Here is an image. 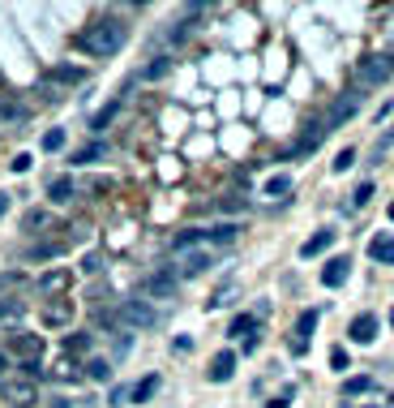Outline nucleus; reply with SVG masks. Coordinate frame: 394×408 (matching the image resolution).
Listing matches in <instances>:
<instances>
[{
	"instance_id": "obj_1",
	"label": "nucleus",
	"mask_w": 394,
	"mask_h": 408,
	"mask_svg": "<svg viewBox=\"0 0 394 408\" xmlns=\"http://www.w3.org/2000/svg\"><path fill=\"white\" fill-rule=\"evenodd\" d=\"M125 39H129V22H121V18H99V22H90L86 30H82V47L90 56H116L121 47H125Z\"/></svg>"
},
{
	"instance_id": "obj_2",
	"label": "nucleus",
	"mask_w": 394,
	"mask_h": 408,
	"mask_svg": "<svg viewBox=\"0 0 394 408\" xmlns=\"http://www.w3.org/2000/svg\"><path fill=\"white\" fill-rule=\"evenodd\" d=\"M390 73H394V56H386V52H373V56H364V61L356 65V90L381 86Z\"/></svg>"
},
{
	"instance_id": "obj_3",
	"label": "nucleus",
	"mask_w": 394,
	"mask_h": 408,
	"mask_svg": "<svg viewBox=\"0 0 394 408\" xmlns=\"http://www.w3.org/2000/svg\"><path fill=\"white\" fill-rule=\"evenodd\" d=\"M121 323L137 327V331H150V327H159V314H154L150 301H121Z\"/></svg>"
},
{
	"instance_id": "obj_4",
	"label": "nucleus",
	"mask_w": 394,
	"mask_h": 408,
	"mask_svg": "<svg viewBox=\"0 0 394 408\" xmlns=\"http://www.w3.org/2000/svg\"><path fill=\"white\" fill-rule=\"evenodd\" d=\"M210 263H214V249H206V245L180 249L176 253V275H202V271H210Z\"/></svg>"
},
{
	"instance_id": "obj_5",
	"label": "nucleus",
	"mask_w": 394,
	"mask_h": 408,
	"mask_svg": "<svg viewBox=\"0 0 394 408\" xmlns=\"http://www.w3.org/2000/svg\"><path fill=\"white\" fill-rule=\"evenodd\" d=\"M356 112H360V90H347L343 99H334V108H330V112L321 116V125H326V133H330V129H339L343 121H352Z\"/></svg>"
},
{
	"instance_id": "obj_6",
	"label": "nucleus",
	"mask_w": 394,
	"mask_h": 408,
	"mask_svg": "<svg viewBox=\"0 0 394 408\" xmlns=\"http://www.w3.org/2000/svg\"><path fill=\"white\" fill-rule=\"evenodd\" d=\"M9 352L18 356L22 366H39V356H43V340H39V335L18 331V335H9Z\"/></svg>"
},
{
	"instance_id": "obj_7",
	"label": "nucleus",
	"mask_w": 394,
	"mask_h": 408,
	"mask_svg": "<svg viewBox=\"0 0 394 408\" xmlns=\"http://www.w3.org/2000/svg\"><path fill=\"white\" fill-rule=\"evenodd\" d=\"M232 374H236V352H232V348L214 352V361H210L206 378H210V383H232Z\"/></svg>"
},
{
	"instance_id": "obj_8",
	"label": "nucleus",
	"mask_w": 394,
	"mask_h": 408,
	"mask_svg": "<svg viewBox=\"0 0 394 408\" xmlns=\"http://www.w3.org/2000/svg\"><path fill=\"white\" fill-rule=\"evenodd\" d=\"M313 327H317V310H304V314L296 318V331H292V352H296V356L309 352V335H313Z\"/></svg>"
},
{
	"instance_id": "obj_9",
	"label": "nucleus",
	"mask_w": 394,
	"mask_h": 408,
	"mask_svg": "<svg viewBox=\"0 0 394 408\" xmlns=\"http://www.w3.org/2000/svg\"><path fill=\"white\" fill-rule=\"evenodd\" d=\"M347 275H352V258H330V263L321 267V284H326V288H343Z\"/></svg>"
},
{
	"instance_id": "obj_10",
	"label": "nucleus",
	"mask_w": 394,
	"mask_h": 408,
	"mask_svg": "<svg viewBox=\"0 0 394 408\" xmlns=\"http://www.w3.org/2000/svg\"><path fill=\"white\" fill-rule=\"evenodd\" d=\"M347 335H352L356 344H373V340H377V318H373V314H360V318H352Z\"/></svg>"
},
{
	"instance_id": "obj_11",
	"label": "nucleus",
	"mask_w": 394,
	"mask_h": 408,
	"mask_svg": "<svg viewBox=\"0 0 394 408\" xmlns=\"http://www.w3.org/2000/svg\"><path fill=\"white\" fill-rule=\"evenodd\" d=\"M0 121H9V125H22V121H30V108L22 104V99H9V95H0Z\"/></svg>"
},
{
	"instance_id": "obj_12",
	"label": "nucleus",
	"mask_w": 394,
	"mask_h": 408,
	"mask_svg": "<svg viewBox=\"0 0 394 408\" xmlns=\"http://www.w3.org/2000/svg\"><path fill=\"white\" fill-rule=\"evenodd\" d=\"M121 112H125V95H116L107 108H99V112H94V121H90V129H94V133H103V129H107L111 121H116Z\"/></svg>"
},
{
	"instance_id": "obj_13",
	"label": "nucleus",
	"mask_w": 394,
	"mask_h": 408,
	"mask_svg": "<svg viewBox=\"0 0 394 408\" xmlns=\"http://www.w3.org/2000/svg\"><path fill=\"white\" fill-rule=\"evenodd\" d=\"M5 395H9L18 408H26V404H35V383H30V378H13V383H5Z\"/></svg>"
},
{
	"instance_id": "obj_14",
	"label": "nucleus",
	"mask_w": 394,
	"mask_h": 408,
	"mask_svg": "<svg viewBox=\"0 0 394 408\" xmlns=\"http://www.w3.org/2000/svg\"><path fill=\"white\" fill-rule=\"evenodd\" d=\"M142 292H146V296H159V301H167V296L176 292V275H150V280L142 284Z\"/></svg>"
},
{
	"instance_id": "obj_15",
	"label": "nucleus",
	"mask_w": 394,
	"mask_h": 408,
	"mask_svg": "<svg viewBox=\"0 0 394 408\" xmlns=\"http://www.w3.org/2000/svg\"><path fill=\"white\" fill-rule=\"evenodd\" d=\"M330 245H334V232H330V228H321L317 236H309V241L300 245V258H317V253H326Z\"/></svg>"
},
{
	"instance_id": "obj_16",
	"label": "nucleus",
	"mask_w": 394,
	"mask_h": 408,
	"mask_svg": "<svg viewBox=\"0 0 394 408\" xmlns=\"http://www.w3.org/2000/svg\"><path fill=\"white\" fill-rule=\"evenodd\" d=\"M369 258L394 263V236H373V241H369Z\"/></svg>"
},
{
	"instance_id": "obj_17",
	"label": "nucleus",
	"mask_w": 394,
	"mask_h": 408,
	"mask_svg": "<svg viewBox=\"0 0 394 408\" xmlns=\"http://www.w3.org/2000/svg\"><path fill=\"white\" fill-rule=\"evenodd\" d=\"M236 224H218V228H206V245H232L236 241Z\"/></svg>"
},
{
	"instance_id": "obj_18",
	"label": "nucleus",
	"mask_w": 394,
	"mask_h": 408,
	"mask_svg": "<svg viewBox=\"0 0 394 408\" xmlns=\"http://www.w3.org/2000/svg\"><path fill=\"white\" fill-rule=\"evenodd\" d=\"M47 198H51V202H69V198H73V181H69V176H51Z\"/></svg>"
},
{
	"instance_id": "obj_19",
	"label": "nucleus",
	"mask_w": 394,
	"mask_h": 408,
	"mask_svg": "<svg viewBox=\"0 0 394 408\" xmlns=\"http://www.w3.org/2000/svg\"><path fill=\"white\" fill-rule=\"evenodd\" d=\"M154 391H159V374H146V378H142V383H137V387L129 391V400H133V404H146V400H150Z\"/></svg>"
},
{
	"instance_id": "obj_20",
	"label": "nucleus",
	"mask_w": 394,
	"mask_h": 408,
	"mask_svg": "<svg viewBox=\"0 0 394 408\" xmlns=\"http://www.w3.org/2000/svg\"><path fill=\"white\" fill-rule=\"evenodd\" d=\"M56 253H65V241H47V245H30L26 258H56Z\"/></svg>"
},
{
	"instance_id": "obj_21",
	"label": "nucleus",
	"mask_w": 394,
	"mask_h": 408,
	"mask_svg": "<svg viewBox=\"0 0 394 408\" xmlns=\"http://www.w3.org/2000/svg\"><path fill=\"white\" fill-rule=\"evenodd\" d=\"M86 370H90V378H94V383H111V361H103V356L86 361Z\"/></svg>"
},
{
	"instance_id": "obj_22",
	"label": "nucleus",
	"mask_w": 394,
	"mask_h": 408,
	"mask_svg": "<svg viewBox=\"0 0 394 408\" xmlns=\"http://www.w3.org/2000/svg\"><path fill=\"white\" fill-rule=\"evenodd\" d=\"M94 160H103V142H90V146L73 150V164H94Z\"/></svg>"
},
{
	"instance_id": "obj_23",
	"label": "nucleus",
	"mask_w": 394,
	"mask_h": 408,
	"mask_svg": "<svg viewBox=\"0 0 394 408\" xmlns=\"http://www.w3.org/2000/svg\"><path fill=\"white\" fill-rule=\"evenodd\" d=\"M266 193H270V198H283V193H292V176H283V172H278V176H270V181H266Z\"/></svg>"
},
{
	"instance_id": "obj_24",
	"label": "nucleus",
	"mask_w": 394,
	"mask_h": 408,
	"mask_svg": "<svg viewBox=\"0 0 394 408\" xmlns=\"http://www.w3.org/2000/svg\"><path fill=\"white\" fill-rule=\"evenodd\" d=\"M364 391H373V378H369V374H356V378L343 383V395H364Z\"/></svg>"
},
{
	"instance_id": "obj_25",
	"label": "nucleus",
	"mask_w": 394,
	"mask_h": 408,
	"mask_svg": "<svg viewBox=\"0 0 394 408\" xmlns=\"http://www.w3.org/2000/svg\"><path fill=\"white\" fill-rule=\"evenodd\" d=\"M65 284H69V275H65V271H47V275L39 280V288H43V292H61Z\"/></svg>"
},
{
	"instance_id": "obj_26",
	"label": "nucleus",
	"mask_w": 394,
	"mask_h": 408,
	"mask_svg": "<svg viewBox=\"0 0 394 408\" xmlns=\"http://www.w3.org/2000/svg\"><path fill=\"white\" fill-rule=\"evenodd\" d=\"M65 142H69L65 129H47L43 133V150H51V155H56V150H65Z\"/></svg>"
},
{
	"instance_id": "obj_27",
	"label": "nucleus",
	"mask_w": 394,
	"mask_h": 408,
	"mask_svg": "<svg viewBox=\"0 0 394 408\" xmlns=\"http://www.w3.org/2000/svg\"><path fill=\"white\" fill-rule=\"evenodd\" d=\"M253 331H257V318H253V314H240V318L232 323V331H228V335H245V340H249Z\"/></svg>"
},
{
	"instance_id": "obj_28",
	"label": "nucleus",
	"mask_w": 394,
	"mask_h": 408,
	"mask_svg": "<svg viewBox=\"0 0 394 408\" xmlns=\"http://www.w3.org/2000/svg\"><path fill=\"white\" fill-rule=\"evenodd\" d=\"M43 318H47V327H65L69 323V305H51Z\"/></svg>"
},
{
	"instance_id": "obj_29",
	"label": "nucleus",
	"mask_w": 394,
	"mask_h": 408,
	"mask_svg": "<svg viewBox=\"0 0 394 408\" xmlns=\"http://www.w3.org/2000/svg\"><path fill=\"white\" fill-rule=\"evenodd\" d=\"M51 82H82V69H51L47 73V86Z\"/></svg>"
},
{
	"instance_id": "obj_30",
	"label": "nucleus",
	"mask_w": 394,
	"mask_h": 408,
	"mask_svg": "<svg viewBox=\"0 0 394 408\" xmlns=\"http://www.w3.org/2000/svg\"><path fill=\"white\" fill-rule=\"evenodd\" d=\"M352 164H356V150L347 146V150H339V155H334V164H330V168H334V172H347Z\"/></svg>"
},
{
	"instance_id": "obj_31",
	"label": "nucleus",
	"mask_w": 394,
	"mask_h": 408,
	"mask_svg": "<svg viewBox=\"0 0 394 408\" xmlns=\"http://www.w3.org/2000/svg\"><path fill=\"white\" fill-rule=\"evenodd\" d=\"M90 340H94V335H90V331H82V335H69V340H65V348H69V352H86V348H90Z\"/></svg>"
},
{
	"instance_id": "obj_32",
	"label": "nucleus",
	"mask_w": 394,
	"mask_h": 408,
	"mask_svg": "<svg viewBox=\"0 0 394 408\" xmlns=\"http://www.w3.org/2000/svg\"><path fill=\"white\" fill-rule=\"evenodd\" d=\"M9 318H22V301H0V323Z\"/></svg>"
},
{
	"instance_id": "obj_33",
	"label": "nucleus",
	"mask_w": 394,
	"mask_h": 408,
	"mask_svg": "<svg viewBox=\"0 0 394 408\" xmlns=\"http://www.w3.org/2000/svg\"><path fill=\"white\" fill-rule=\"evenodd\" d=\"M369 198H373V181L356 185V193H352V207H369Z\"/></svg>"
},
{
	"instance_id": "obj_34",
	"label": "nucleus",
	"mask_w": 394,
	"mask_h": 408,
	"mask_svg": "<svg viewBox=\"0 0 394 408\" xmlns=\"http://www.w3.org/2000/svg\"><path fill=\"white\" fill-rule=\"evenodd\" d=\"M47 220H51V215H47V211H30V215H26V220H22V228H26V232H35V228H43V224H47Z\"/></svg>"
},
{
	"instance_id": "obj_35",
	"label": "nucleus",
	"mask_w": 394,
	"mask_h": 408,
	"mask_svg": "<svg viewBox=\"0 0 394 408\" xmlns=\"http://www.w3.org/2000/svg\"><path fill=\"white\" fill-rule=\"evenodd\" d=\"M82 271H86V275H99V271H103V253H86V258H82Z\"/></svg>"
},
{
	"instance_id": "obj_36",
	"label": "nucleus",
	"mask_w": 394,
	"mask_h": 408,
	"mask_svg": "<svg viewBox=\"0 0 394 408\" xmlns=\"http://www.w3.org/2000/svg\"><path fill=\"white\" fill-rule=\"evenodd\" d=\"M167 69H172V61H167V56H159L154 65H146V78H163Z\"/></svg>"
},
{
	"instance_id": "obj_37",
	"label": "nucleus",
	"mask_w": 394,
	"mask_h": 408,
	"mask_svg": "<svg viewBox=\"0 0 394 408\" xmlns=\"http://www.w3.org/2000/svg\"><path fill=\"white\" fill-rule=\"evenodd\" d=\"M30 164H35V160H30V155H26V150H22V155H13V164H9V172H18V176H22V172H30Z\"/></svg>"
},
{
	"instance_id": "obj_38",
	"label": "nucleus",
	"mask_w": 394,
	"mask_h": 408,
	"mask_svg": "<svg viewBox=\"0 0 394 408\" xmlns=\"http://www.w3.org/2000/svg\"><path fill=\"white\" fill-rule=\"evenodd\" d=\"M330 366L334 370H347V348H330Z\"/></svg>"
},
{
	"instance_id": "obj_39",
	"label": "nucleus",
	"mask_w": 394,
	"mask_h": 408,
	"mask_svg": "<svg viewBox=\"0 0 394 408\" xmlns=\"http://www.w3.org/2000/svg\"><path fill=\"white\" fill-rule=\"evenodd\" d=\"M107 404H111V408H121V404H129V391H125V387H111Z\"/></svg>"
},
{
	"instance_id": "obj_40",
	"label": "nucleus",
	"mask_w": 394,
	"mask_h": 408,
	"mask_svg": "<svg viewBox=\"0 0 394 408\" xmlns=\"http://www.w3.org/2000/svg\"><path fill=\"white\" fill-rule=\"evenodd\" d=\"M133 352V335H125V340H116V356H129Z\"/></svg>"
},
{
	"instance_id": "obj_41",
	"label": "nucleus",
	"mask_w": 394,
	"mask_h": 408,
	"mask_svg": "<svg viewBox=\"0 0 394 408\" xmlns=\"http://www.w3.org/2000/svg\"><path fill=\"white\" fill-rule=\"evenodd\" d=\"M218 207H223V211H240V207H245V198H223Z\"/></svg>"
},
{
	"instance_id": "obj_42",
	"label": "nucleus",
	"mask_w": 394,
	"mask_h": 408,
	"mask_svg": "<svg viewBox=\"0 0 394 408\" xmlns=\"http://www.w3.org/2000/svg\"><path fill=\"white\" fill-rule=\"evenodd\" d=\"M288 400H292V391H283V395H278V400H270L266 408H288Z\"/></svg>"
},
{
	"instance_id": "obj_43",
	"label": "nucleus",
	"mask_w": 394,
	"mask_h": 408,
	"mask_svg": "<svg viewBox=\"0 0 394 408\" xmlns=\"http://www.w3.org/2000/svg\"><path fill=\"white\" fill-rule=\"evenodd\" d=\"M9 211V193H0V215H5Z\"/></svg>"
},
{
	"instance_id": "obj_44",
	"label": "nucleus",
	"mask_w": 394,
	"mask_h": 408,
	"mask_svg": "<svg viewBox=\"0 0 394 408\" xmlns=\"http://www.w3.org/2000/svg\"><path fill=\"white\" fill-rule=\"evenodd\" d=\"M51 408H69V400H56V404H51Z\"/></svg>"
},
{
	"instance_id": "obj_45",
	"label": "nucleus",
	"mask_w": 394,
	"mask_h": 408,
	"mask_svg": "<svg viewBox=\"0 0 394 408\" xmlns=\"http://www.w3.org/2000/svg\"><path fill=\"white\" fill-rule=\"evenodd\" d=\"M5 366H9V361H5V352H0V374H5Z\"/></svg>"
},
{
	"instance_id": "obj_46",
	"label": "nucleus",
	"mask_w": 394,
	"mask_h": 408,
	"mask_svg": "<svg viewBox=\"0 0 394 408\" xmlns=\"http://www.w3.org/2000/svg\"><path fill=\"white\" fill-rule=\"evenodd\" d=\"M390 220H394V202H390Z\"/></svg>"
},
{
	"instance_id": "obj_47",
	"label": "nucleus",
	"mask_w": 394,
	"mask_h": 408,
	"mask_svg": "<svg viewBox=\"0 0 394 408\" xmlns=\"http://www.w3.org/2000/svg\"><path fill=\"white\" fill-rule=\"evenodd\" d=\"M390 327H394V310H390Z\"/></svg>"
}]
</instances>
